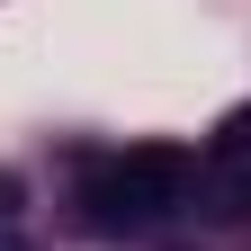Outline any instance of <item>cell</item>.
Returning a JSON list of instances; mask_svg holds the SVG:
<instances>
[{
	"instance_id": "obj_1",
	"label": "cell",
	"mask_w": 251,
	"mask_h": 251,
	"mask_svg": "<svg viewBox=\"0 0 251 251\" xmlns=\"http://www.w3.org/2000/svg\"><path fill=\"white\" fill-rule=\"evenodd\" d=\"M179 206H198V162L179 144H135V152H108V162L81 171V225L90 233H144Z\"/></svg>"
},
{
	"instance_id": "obj_2",
	"label": "cell",
	"mask_w": 251,
	"mask_h": 251,
	"mask_svg": "<svg viewBox=\"0 0 251 251\" xmlns=\"http://www.w3.org/2000/svg\"><path fill=\"white\" fill-rule=\"evenodd\" d=\"M198 206L215 215V225H242V215H251V171H225V179L198 171Z\"/></svg>"
},
{
	"instance_id": "obj_3",
	"label": "cell",
	"mask_w": 251,
	"mask_h": 251,
	"mask_svg": "<svg viewBox=\"0 0 251 251\" xmlns=\"http://www.w3.org/2000/svg\"><path fill=\"white\" fill-rule=\"evenodd\" d=\"M215 152H225V162H233V152H251V108H233V117H225V135H215Z\"/></svg>"
},
{
	"instance_id": "obj_4",
	"label": "cell",
	"mask_w": 251,
	"mask_h": 251,
	"mask_svg": "<svg viewBox=\"0 0 251 251\" xmlns=\"http://www.w3.org/2000/svg\"><path fill=\"white\" fill-rule=\"evenodd\" d=\"M9 206H18V179H9V171H0V215H9Z\"/></svg>"
},
{
	"instance_id": "obj_5",
	"label": "cell",
	"mask_w": 251,
	"mask_h": 251,
	"mask_svg": "<svg viewBox=\"0 0 251 251\" xmlns=\"http://www.w3.org/2000/svg\"><path fill=\"white\" fill-rule=\"evenodd\" d=\"M0 251H36V242H18V233H0Z\"/></svg>"
}]
</instances>
